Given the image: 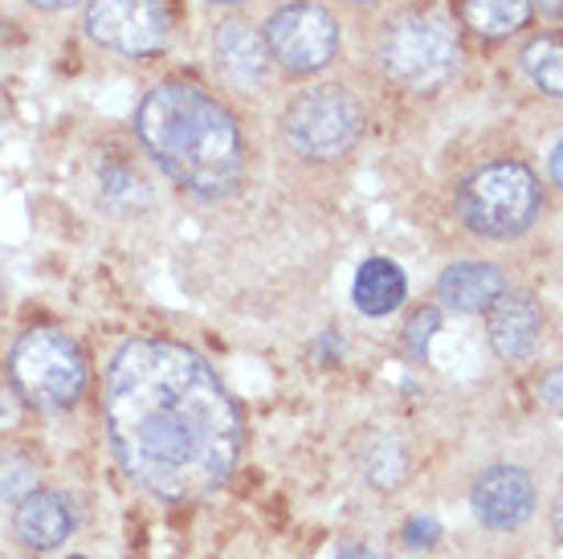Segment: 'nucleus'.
<instances>
[{"label": "nucleus", "mask_w": 563, "mask_h": 559, "mask_svg": "<svg viewBox=\"0 0 563 559\" xmlns=\"http://www.w3.org/2000/svg\"><path fill=\"white\" fill-rule=\"evenodd\" d=\"M102 193H107V200H111L114 209H123V212H135L147 205V184H143L131 168L102 172Z\"/></svg>", "instance_id": "a211bd4d"}, {"label": "nucleus", "mask_w": 563, "mask_h": 559, "mask_svg": "<svg viewBox=\"0 0 563 559\" xmlns=\"http://www.w3.org/2000/svg\"><path fill=\"white\" fill-rule=\"evenodd\" d=\"M437 327H441V310H433V307H421L409 319V327H405V343H409V351L417 355V360H424L429 339L437 336Z\"/></svg>", "instance_id": "6ab92c4d"}, {"label": "nucleus", "mask_w": 563, "mask_h": 559, "mask_svg": "<svg viewBox=\"0 0 563 559\" xmlns=\"http://www.w3.org/2000/svg\"><path fill=\"white\" fill-rule=\"evenodd\" d=\"M560 384H563V372L551 368L548 376H543V405H548L551 413H560Z\"/></svg>", "instance_id": "412c9836"}, {"label": "nucleus", "mask_w": 563, "mask_h": 559, "mask_svg": "<svg viewBox=\"0 0 563 559\" xmlns=\"http://www.w3.org/2000/svg\"><path fill=\"white\" fill-rule=\"evenodd\" d=\"M286 143L307 160H339L347 155L364 131V114L347 90L323 86V90H307L290 102L286 111Z\"/></svg>", "instance_id": "423d86ee"}, {"label": "nucleus", "mask_w": 563, "mask_h": 559, "mask_svg": "<svg viewBox=\"0 0 563 559\" xmlns=\"http://www.w3.org/2000/svg\"><path fill=\"white\" fill-rule=\"evenodd\" d=\"M114 462L164 503L205 498L241 458V413L221 376L192 348L131 339L102 384Z\"/></svg>", "instance_id": "f257e3e1"}, {"label": "nucleus", "mask_w": 563, "mask_h": 559, "mask_svg": "<svg viewBox=\"0 0 563 559\" xmlns=\"http://www.w3.org/2000/svg\"><path fill=\"white\" fill-rule=\"evenodd\" d=\"M66 559H86V556H66Z\"/></svg>", "instance_id": "c85d7f7f"}, {"label": "nucleus", "mask_w": 563, "mask_h": 559, "mask_svg": "<svg viewBox=\"0 0 563 559\" xmlns=\"http://www.w3.org/2000/svg\"><path fill=\"white\" fill-rule=\"evenodd\" d=\"M339 559H376V556H372V547H347Z\"/></svg>", "instance_id": "b1692460"}, {"label": "nucleus", "mask_w": 563, "mask_h": 559, "mask_svg": "<svg viewBox=\"0 0 563 559\" xmlns=\"http://www.w3.org/2000/svg\"><path fill=\"white\" fill-rule=\"evenodd\" d=\"M140 140L176 188L221 200L241 180V135L225 107L197 86H159L140 107Z\"/></svg>", "instance_id": "f03ea898"}, {"label": "nucleus", "mask_w": 563, "mask_h": 559, "mask_svg": "<svg viewBox=\"0 0 563 559\" xmlns=\"http://www.w3.org/2000/svg\"><path fill=\"white\" fill-rule=\"evenodd\" d=\"M217 62H221V74L238 86H257L269 70L266 37L245 21H225L217 29Z\"/></svg>", "instance_id": "ddd939ff"}, {"label": "nucleus", "mask_w": 563, "mask_h": 559, "mask_svg": "<svg viewBox=\"0 0 563 559\" xmlns=\"http://www.w3.org/2000/svg\"><path fill=\"white\" fill-rule=\"evenodd\" d=\"M462 17L482 37H507L531 17V0H462Z\"/></svg>", "instance_id": "2eb2a0df"}, {"label": "nucleus", "mask_w": 563, "mask_h": 559, "mask_svg": "<svg viewBox=\"0 0 563 559\" xmlns=\"http://www.w3.org/2000/svg\"><path fill=\"white\" fill-rule=\"evenodd\" d=\"M13 384L33 408L62 413L82 401L86 392V360L78 343L57 327H33L16 339L13 348Z\"/></svg>", "instance_id": "20e7f679"}, {"label": "nucleus", "mask_w": 563, "mask_h": 559, "mask_svg": "<svg viewBox=\"0 0 563 559\" xmlns=\"http://www.w3.org/2000/svg\"><path fill=\"white\" fill-rule=\"evenodd\" d=\"M86 33L119 54H155L168 42V13L159 0H90Z\"/></svg>", "instance_id": "6e6552de"}, {"label": "nucleus", "mask_w": 563, "mask_h": 559, "mask_svg": "<svg viewBox=\"0 0 563 559\" xmlns=\"http://www.w3.org/2000/svg\"><path fill=\"white\" fill-rule=\"evenodd\" d=\"M486 310H490V348L503 360H522L536 351L539 331H543V310H539L536 294L503 291Z\"/></svg>", "instance_id": "9d476101"}, {"label": "nucleus", "mask_w": 563, "mask_h": 559, "mask_svg": "<svg viewBox=\"0 0 563 559\" xmlns=\"http://www.w3.org/2000/svg\"><path fill=\"white\" fill-rule=\"evenodd\" d=\"M405 294H409V278H405V270L388 262V257H367L364 266L355 270V282H352V303L364 315L372 319H380V315H393L400 303H405Z\"/></svg>", "instance_id": "4468645a"}, {"label": "nucleus", "mask_w": 563, "mask_h": 559, "mask_svg": "<svg viewBox=\"0 0 563 559\" xmlns=\"http://www.w3.org/2000/svg\"><path fill=\"white\" fill-rule=\"evenodd\" d=\"M37 9H70V4H78V0H33Z\"/></svg>", "instance_id": "393cba45"}, {"label": "nucleus", "mask_w": 563, "mask_h": 559, "mask_svg": "<svg viewBox=\"0 0 563 559\" xmlns=\"http://www.w3.org/2000/svg\"><path fill=\"white\" fill-rule=\"evenodd\" d=\"M9 425H16V405L13 396H9V388L0 384V429H9Z\"/></svg>", "instance_id": "4be33fe9"}, {"label": "nucleus", "mask_w": 563, "mask_h": 559, "mask_svg": "<svg viewBox=\"0 0 563 559\" xmlns=\"http://www.w3.org/2000/svg\"><path fill=\"white\" fill-rule=\"evenodd\" d=\"M262 37H266L269 57H274L278 66H286L290 74L323 70L339 50L335 17L327 13L323 4H307V0L278 9Z\"/></svg>", "instance_id": "0eeeda50"}, {"label": "nucleus", "mask_w": 563, "mask_h": 559, "mask_svg": "<svg viewBox=\"0 0 563 559\" xmlns=\"http://www.w3.org/2000/svg\"><path fill=\"white\" fill-rule=\"evenodd\" d=\"M457 212L478 238H519L539 212V180L519 160H494L462 184Z\"/></svg>", "instance_id": "7ed1b4c3"}, {"label": "nucleus", "mask_w": 563, "mask_h": 559, "mask_svg": "<svg viewBox=\"0 0 563 559\" xmlns=\"http://www.w3.org/2000/svg\"><path fill=\"white\" fill-rule=\"evenodd\" d=\"M360 465H364V474L372 478V486L396 490L405 482V446H400L396 437L376 434L364 446V453H360Z\"/></svg>", "instance_id": "dca6fc26"}, {"label": "nucleus", "mask_w": 563, "mask_h": 559, "mask_svg": "<svg viewBox=\"0 0 563 559\" xmlns=\"http://www.w3.org/2000/svg\"><path fill=\"white\" fill-rule=\"evenodd\" d=\"M384 70L412 90H433L457 70V37L437 17L409 13L393 21L380 42Z\"/></svg>", "instance_id": "39448f33"}, {"label": "nucleus", "mask_w": 563, "mask_h": 559, "mask_svg": "<svg viewBox=\"0 0 563 559\" xmlns=\"http://www.w3.org/2000/svg\"><path fill=\"white\" fill-rule=\"evenodd\" d=\"M563 50L555 37H539L522 50V70L531 74L539 83V90H548V95H560L563 90Z\"/></svg>", "instance_id": "f3484780"}, {"label": "nucleus", "mask_w": 563, "mask_h": 559, "mask_svg": "<svg viewBox=\"0 0 563 559\" xmlns=\"http://www.w3.org/2000/svg\"><path fill=\"white\" fill-rule=\"evenodd\" d=\"M0 303H4V278H0Z\"/></svg>", "instance_id": "cd10ccee"}, {"label": "nucleus", "mask_w": 563, "mask_h": 559, "mask_svg": "<svg viewBox=\"0 0 563 559\" xmlns=\"http://www.w3.org/2000/svg\"><path fill=\"white\" fill-rule=\"evenodd\" d=\"M560 160H563V143H555V147H551V160H548V168H551V180H555V184L563 180V172H560Z\"/></svg>", "instance_id": "5701e85b"}, {"label": "nucleus", "mask_w": 563, "mask_h": 559, "mask_svg": "<svg viewBox=\"0 0 563 559\" xmlns=\"http://www.w3.org/2000/svg\"><path fill=\"white\" fill-rule=\"evenodd\" d=\"M503 291H507V278H503V270L490 266V262H453V266L437 278L441 303L450 310H457V315H478V310L490 307Z\"/></svg>", "instance_id": "f8f14e48"}, {"label": "nucleus", "mask_w": 563, "mask_h": 559, "mask_svg": "<svg viewBox=\"0 0 563 559\" xmlns=\"http://www.w3.org/2000/svg\"><path fill=\"white\" fill-rule=\"evenodd\" d=\"M212 4H241V0H212Z\"/></svg>", "instance_id": "bb28decb"}, {"label": "nucleus", "mask_w": 563, "mask_h": 559, "mask_svg": "<svg viewBox=\"0 0 563 559\" xmlns=\"http://www.w3.org/2000/svg\"><path fill=\"white\" fill-rule=\"evenodd\" d=\"M539 9H543V13H548V17H560V13H563V4H560V0H539Z\"/></svg>", "instance_id": "a878e982"}, {"label": "nucleus", "mask_w": 563, "mask_h": 559, "mask_svg": "<svg viewBox=\"0 0 563 559\" xmlns=\"http://www.w3.org/2000/svg\"><path fill=\"white\" fill-rule=\"evenodd\" d=\"M405 539H409L412 547H433L437 539H441V531H437L433 518H409V527H405Z\"/></svg>", "instance_id": "aec40b11"}, {"label": "nucleus", "mask_w": 563, "mask_h": 559, "mask_svg": "<svg viewBox=\"0 0 563 559\" xmlns=\"http://www.w3.org/2000/svg\"><path fill=\"white\" fill-rule=\"evenodd\" d=\"M13 531L29 551H54L70 539L74 531V511L57 490H33L16 503Z\"/></svg>", "instance_id": "9b49d317"}, {"label": "nucleus", "mask_w": 563, "mask_h": 559, "mask_svg": "<svg viewBox=\"0 0 563 559\" xmlns=\"http://www.w3.org/2000/svg\"><path fill=\"white\" fill-rule=\"evenodd\" d=\"M474 518L490 531H515L536 511V482L519 465H490L470 490Z\"/></svg>", "instance_id": "1a4fd4ad"}]
</instances>
